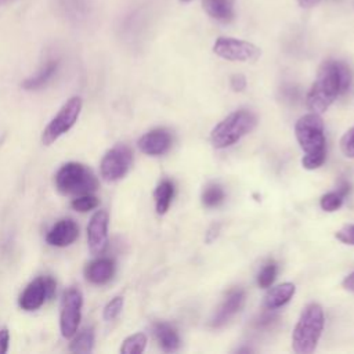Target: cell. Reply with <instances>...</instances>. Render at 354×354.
<instances>
[{
	"mask_svg": "<svg viewBox=\"0 0 354 354\" xmlns=\"http://www.w3.org/2000/svg\"><path fill=\"white\" fill-rule=\"evenodd\" d=\"M58 10L73 22L86 19L90 14V0H57Z\"/></svg>",
	"mask_w": 354,
	"mask_h": 354,
	"instance_id": "obj_19",
	"label": "cell"
},
{
	"mask_svg": "<svg viewBox=\"0 0 354 354\" xmlns=\"http://www.w3.org/2000/svg\"><path fill=\"white\" fill-rule=\"evenodd\" d=\"M82 105L83 104L80 97L75 95L69 98L43 130L41 142L44 145H51L61 136L68 133L73 127V124L77 122V118L82 111Z\"/></svg>",
	"mask_w": 354,
	"mask_h": 354,
	"instance_id": "obj_6",
	"label": "cell"
},
{
	"mask_svg": "<svg viewBox=\"0 0 354 354\" xmlns=\"http://www.w3.org/2000/svg\"><path fill=\"white\" fill-rule=\"evenodd\" d=\"M353 75L350 68L335 59L325 61L307 94V106L315 113L325 112L337 95L344 94L351 86Z\"/></svg>",
	"mask_w": 354,
	"mask_h": 354,
	"instance_id": "obj_1",
	"label": "cell"
},
{
	"mask_svg": "<svg viewBox=\"0 0 354 354\" xmlns=\"http://www.w3.org/2000/svg\"><path fill=\"white\" fill-rule=\"evenodd\" d=\"M213 53L227 61L253 62L260 58L261 51L253 43L235 37H218L213 44Z\"/></svg>",
	"mask_w": 354,
	"mask_h": 354,
	"instance_id": "obj_7",
	"label": "cell"
},
{
	"mask_svg": "<svg viewBox=\"0 0 354 354\" xmlns=\"http://www.w3.org/2000/svg\"><path fill=\"white\" fill-rule=\"evenodd\" d=\"M109 216L105 210H97L87 225V242L91 254H101L108 243Z\"/></svg>",
	"mask_w": 354,
	"mask_h": 354,
	"instance_id": "obj_11",
	"label": "cell"
},
{
	"mask_svg": "<svg viewBox=\"0 0 354 354\" xmlns=\"http://www.w3.org/2000/svg\"><path fill=\"white\" fill-rule=\"evenodd\" d=\"M277 277V264L275 261H268L263 266L257 274V285L260 288H270Z\"/></svg>",
	"mask_w": 354,
	"mask_h": 354,
	"instance_id": "obj_26",
	"label": "cell"
},
{
	"mask_svg": "<svg viewBox=\"0 0 354 354\" xmlns=\"http://www.w3.org/2000/svg\"><path fill=\"white\" fill-rule=\"evenodd\" d=\"M224 199V191L220 185L212 184L207 185L202 194V203L206 207H214L218 206Z\"/></svg>",
	"mask_w": 354,
	"mask_h": 354,
	"instance_id": "obj_24",
	"label": "cell"
},
{
	"mask_svg": "<svg viewBox=\"0 0 354 354\" xmlns=\"http://www.w3.org/2000/svg\"><path fill=\"white\" fill-rule=\"evenodd\" d=\"M343 288L348 292H353L354 293V271L351 274H348L344 281H343Z\"/></svg>",
	"mask_w": 354,
	"mask_h": 354,
	"instance_id": "obj_35",
	"label": "cell"
},
{
	"mask_svg": "<svg viewBox=\"0 0 354 354\" xmlns=\"http://www.w3.org/2000/svg\"><path fill=\"white\" fill-rule=\"evenodd\" d=\"M246 77L242 75V73H235L231 76L230 79V86L234 91L239 93V91H243L246 88Z\"/></svg>",
	"mask_w": 354,
	"mask_h": 354,
	"instance_id": "obj_31",
	"label": "cell"
},
{
	"mask_svg": "<svg viewBox=\"0 0 354 354\" xmlns=\"http://www.w3.org/2000/svg\"><path fill=\"white\" fill-rule=\"evenodd\" d=\"M94 346V330L93 328H84L77 335L75 333L73 340L69 344V351L72 353H90Z\"/></svg>",
	"mask_w": 354,
	"mask_h": 354,
	"instance_id": "obj_22",
	"label": "cell"
},
{
	"mask_svg": "<svg viewBox=\"0 0 354 354\" xmlns=\"http://www.w3.org/2000/svg\"><path fill=\"white\" fill-rule=\"evenodd\" d=\"M174 195V185L170 180H163L158 184L153 192L155 198V207L159 214H165L171 203Z\"/></svg>",
	"mask_w": 354,
	"mask_h": 354,
	"instance_id": "obj_21",
	"label": "cell"
},
{
	"mask_svg": "<svg viewBox=\"0 0 354 354\" xmlns=\"http://www.w3.org/2000/svg\"><path fill=\"white\" fill-rule=\"evenodd\" d=\"M203 8L220 22H230L234 18V0H203Z\"/></svg>",
	"mask_w": 354,
	"mask_h": 354,
	"instance_id": "obj_20",
	"label": "cell"
},
{
	"mask_svg": "<svg viewBox=\"0 0 354 354\" xmlns=\"http://www.w3.org/2000/svg\"><path fill=\"white\" fill-rule=\"evenodd\" d=\"M275 319H277V314H274V310H268V311L263 313V314L259 317V319L256 321V326H257V328L270 326Z\"/></svg>",
	"mask_w": 354,
	"mask_h": 354,
	"instance_id": "obj_32",
	"label": "cell"
},
{
	"mask_svg": "<svg viewBox=\"0 0 354 354\" xmlns=\"http://www.w3.org/2000/svg\"><path fill=\"white\" fill-rule=\"evenodd\" d=\"M3 1H7V0H0V3H3Z\"/></svg>",
	"mask_w": 354,
	"mask_h": 354,
	"instance_id": "obj_37",
	"label": "cell"
},
{
	"mask_svg": "<svg viewBox=\"0 0 354 354\" xmlns=\"http://www.w3.org/2000/svg\"><path fill=\"white\" fill-rule=\"evenodd\" d=\"M321 0H297V3L304 7V8H308V7H313L315 4H318Z\"/></svg>",
	"mask_w": 354,
	"mask_h": 354,
	"instance_id": "obj_36",
	"label": "cell"
},
{
	"mask_svg": "<svg viewBox=\"0 0 354 354\" xmlns=\"http://www.w3.org/2000/svg\"><path fill=\"white\" fill-rule=\"evenodd\" d=\"M170 145H171V136L165 129L151 130L138 140L140 151L151 156L163 155L165 152L169 151Z\"/></svg>",
	"mask_w": 354,
	"mask_h": 354,
	"instance_id": "obj_14",
	"label": "cell"
},
{
	"mask_svg": "<svg viewBox=\"0 0 354 354\" xmlns=\"http://www.w3.org/2000/svg\"><path fill=\"white\" fill-rule=\"evenodd\" d=\"M79 236V225L72 218H61L46 235V242L51 246L65 248L72 245Z\"/></svg>",
	"mask_w": 354,
	"mask_h": 354,
	"instance_id": "obj_13",
	"label": "cell"
},
{
	"mask_svg": "<svg viewBox=\"0 0 354 354\" xmlns=\"http://www.w3.org/2000/svg\"><path fill=\"white\" fill-rule=\"evenodd\" d=\"M296 286L292 282H283L271 288L264 296V307L267 310H277L286 304L295 295Z\"/></svg>",
	"mask_w": 354,
	"mask_h": 354,
	"instance_id": "obj_16",
	"label": "cell"
},
{
	"mask_svg": "<svg viewBox=\"0 0 354 354\" xmlns=\"http://www.w3.org/2000/svg\"><path fill=\"white\" fill-rule=\"evenodd\" d=\"M8 342H10V333L7 329L0 330V354L7 353L8 350Z\"/></svg>",
	"mask_w": 354,
	"mask_h": 354,
	"instance_id": "obj_33",
	"label": "cell"
},
{
	"mask_svg": "<svg viewBox=\"0 0 354 354\" xmlns=\"http://www.w3.org/2000/svg\"><path fill=\"white\" fill-rule=\"evenodd\" d=\"M58 59H48L33 76L24 80L22 87L25 90H39L43 86H46L57 73L58 71Z\"/></svg>",
	"mask_w": 354,
	"mask_h": 354,
	"instance_id": "obj_18",
	"label": "cell"
},
{
	"mask_svg": "<svg viewBox=\"0 0 354 354\" xmlns=\"http://www.w3.org/2000/svg\"><path fill=\"white\" fill-rule=\"evenodd\" d=\"M340 149L347 158H354V127L344 133L340 140Z\"/></svg>",
	"mask_w": 354,
	"mask_h": 354,
	"instance_id": "obj_29",
	"label": "cell"
},
{
	"mask_svg": "<svg viewBox=\"0 0 354 354\" xmlns=\"http://www.w3.org/2000/svg\"><path fill=\"white\" fill-rule=\"evenodd\" d=\"M295 134L304 152L301 159L303 167L314 170L322 166L326 158V141L324 136V122L319 113L311 112L301 116L295 124Z\"/></svg>",
	"mask_w": 354,
	"mask_h": 354,
	"instance_id": "obj_2",
	"label": "cell"
},
{
	"mask_svg": "<svg viewBox=\"0 0 354 354\" xmlns=\"http://www.w3.org/2000/svg\"><path fill=\"white\" fill-rule=\"evenodd\" d=\"M153 335L160 346V348L166 353H173L180 347V337L177 330L167 322H156L153 325Z\"/></svg>",
	"mask_w": 354,
	"mask_h": 354,
	"instance_id": "obj_17",
	"label": "cell"
},
{
	"mask_svg": "<svg viewBox=\"0 0 354 354\" xmlns=\"http://www.w3.org/2000/svg\"><path fill=\"white\" fill-rule=\"evenodd\" d=\"M220 228H221L220 224H213V225L207 230L206 236H205V241H206L207 243L213 242V241L217 238V235H218V232H220Z\"/></svg>",
	"mask_w": 354,
	"mask_h": 354,
	"instance_id": "obj_34",
	"label": "cell"
},
{
	"mask_svg": "<svg viewBox=\"0 0 354 354\" xmlns=\"http://www.w3.org/2000/svg\"><path fill=\"white\" fill-rule=\"evenodd\" d=\"M100 205V199L91 194H84V195H77L72 202L71 206L72 209L77 210V212H90L93 209H95Z\"/></svg>",
	"mask_w": 354,
	"mask_h": 354,
	"instance_id": "obj_25",
	"label": "cell"
},
{
	"mask_svg": "<svg viewBox=\"0 0 354 354\" xmlns=\"http://www.w3.org/2000/svg\"><path fill=\"white\" fill-rule=\"evenodd\" d=\"M147 346V336L141 332L130 335L129 337H126L122 343L120 347V353L122 354H140L145 350Z\"/></svg>",
	"mask_w": 354,
	"mask_h": 354,
	"instance_id": "obj_23",
	"label": "cell"
},
{
	"mask_svg": "<svg viewBox=\"0 0 354 354\" xmlns=\"http://www.w3.org/2000/svg\"><path fill=\"white\" fill-rule=\"evenodd\" d=\"M324 310L318 303L307 304L292 333V348L297 354H310L315 350L324 330Z\"/></svg>",
	"mask_w": 354,
	"mask_h": 354,
	"instance_id": "obj_3",
	"label": "cell"
},
{
	"mask_svg": "<svg viewBox=\"0 0 354 354\" xmlns=\"http://www.w3.org/2000/svg\"><path fill=\"white\" fill-rule=\"evenodd\" d=\"M123 304H124V299L122 296H116L113 297L105 307H104V313L102 317L105 321H113L123 310Z\"/></svg>",
	"mask_w": 354,
	"mask_h": 354,
	"instance_id": "obj_28",
	"label": "cell"
},
{
	"mask_svg": "<svg viewBox=\"0 0 354 354\" xmlns=\"http://www.w3.org/2000/svg\"><path fill=\"white\" fill-rule=\"evenodd\" d=\"M115 263L108 257H98L86 266L84 275L94 285H104L112 279Z\"/></svg>",
	"mask_w": 354,
	"mask_h": 354,
	"instance_id": "obj_15",
	"label": "cell"
},
{
	"mask_svg": "<svg viewBox=\"0 0 354 354\" xmlns=\"http://www.w3.org/2000/svg\"><path fill=\"white\" fill-rule=\"evenodd\" d=\"M246 295L242 289H232L228 292L224 301L220 304L218 310L214 313V315L210 319V325L213 328H220L224 324H227L245 304Z\"/></svg>",
	"mask_w": 354,
	"mask_h": 354,
	"instance_id": "obj_12",
	"label": "cell"
},
{
	"mask_svg": "<svg viewBox=\"0 0 354 354\" xmlns=\"http://www.w3.org/2000/svg\"><path fill=\"white\" fill-rule=\"evenodd\" d=\"M257 123L252 111L238 109L217 123L210 131V142L214 148H227L250 133Z\"/></svg>",
	"mask_w": 354,
	"mask_h": 354,
	"instance_id": "obj_4",
	"label": "cell"
},
{
	"mask_svg": "<svg viewBox=\"0 0 354 354\" xmlns=\"http://www.w3.org/2000/svg\"><path fill=\"white\" fill-rule=\"evenodd\" d=\"M336 238L346 245H354V224H347L342 227L336 232Z\"/></svg>",
	"mask_w": 354,
	"mask_h": 354,
	"instance_id": "obj_30",
	"label": "cell"
},
{
	"mask_svg": "<svg viewBox=\"0 0 354 354\" xmlns=\"http://www.w3.org/2000/svg\"><path fill=\"white\" fill-rule=\"evenodd\" d=\"M82 292L77 288H69L62 296L59 313V329L64 337H73L77 332V326L82 318Z\"/></svg>",
	"mask_w": 354,
	"mask_h": 354,
	"instance_id": "obj_8",
	"label": "cell"
},
{
	"mask_svg": "<svg viewBox=\"0 0 354 354\" xmlns=\"http://www.w3.org/2000/svg\"><path fill=\"white\" fill-rule=\"evenodd\" d=\"M343 198H344V196H343L339 191H336V192H328V194H325V195L321 196V199H319V206H321V209L325 210V212H335V210H337V209L342 206Z\"/></svg>",
	"mask_w": 354,
	"mask_h": 354,
	"instance_id": "obj_27",
	"label": "cell"
},
{
	"mask_svg": "<svg viewBox=\"0 0 354 354\" xmlns=\"http://www.w3.org/2000/svg\"><path fill=\"white\" fill-rule=\"evenodd\" d=\"M55 187L64 195L91 194L98 188L95 174L83 163L68 162L55 174Z\"/></svg>",
	"mask_w": 354,
	"mask_h": 354,
	"instance_id": "obj_5",
	"label": "cell"
},
{
	"mask_svg": "<svg viewBox=\"0 0 354 354\" xmlns=\"http://www.w3.org/2000/svg\"><path fill=\"white\" fill-rule=\"evenodd\" d=\"M183 1H189V0H183Z\"/></svg>",
	"mask_w": 354,
	"mask_h": 354,
	"instance_id": "obj_38",
	"label": "cell"
},
{
	"mask_svg": "<svg viewBox=\"0 0 354 354\" xmlns=\"http://www.w3.org/2000/svg\"><path fill=\"white\" fill-rule=\"evenodd\" d=\"M55 293V281L51 277H39L33 279L19 296V307L25 311L40 308L46 300H50Z\"/></svg>",
	"mask_w": 354,
	"mask_h": 354,
	"instance_id": "obj_10",
	"label": "cell"
},
{
	"mask_svg": "<svg viewBox=\"0 0 354 354\" xmlns=\"http://www.w3.org/2000/svg\"><path fill=\"white\" fill-rule=\"evenodd\" d=\"M133 162V152L124 144H118L104 155L100 171L104 180L116 181L122 178L130 169Z\"/></svg>",
	"mask_w": 354,
	"mask_h": 354,
	"instance_id": "obj_9",
	"label": "cell"
}]
</instances>
